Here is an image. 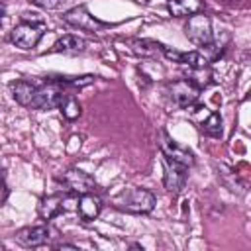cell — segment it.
<instances>
[{
	"mask_svg": "<svg viewBox=\"0 0 251 251\" xmlns=\"http://www.w3.org/2000/svg\"><path fill=\"white\" fill-rule=\"evenodd\" d=\"M112 204L120 212H127V214H149L155 208L157 198L147 188L131 186V188H126V190L118 192L112 198Z\"/></svg>",
	"mask_w": 251,
	"mask_h": 251,
	"instance_id": "6da1fadb",
	"label": "cell"
},
{
	"mask_svg": "<svg viewBox=\"0 0 251 251\" xmlns=\"http://www.w3.org/2000/svg\"><path fill=\"white\" fill-rule=\"evenodd\" d=\"M67 94H69L67 88L57 78H49L45 84L37 86L35 96H33L29 108H35V110H53V108H59V104L63 102V98Z\"/></svg>",
	"mask_w": 251,
	"mask_h": 251,
	"instance_id": "7a4b0ae2",
	"label": "cell"
},
{
	"mask_svg": "<svg viewBox=\"0 0 251 251\" xmlns=\"http://www.w3.org/2000/svg\"><path fill=\"white\" fill-rule=\"evenodd\" d=\"M184 35L188 37L190 43L198 45V47H206L214 41V31H212V20L202 14L196 12L192 16H188V22L184 25Z\"/></svg>",
	"mask_w": 251,
	"mask_h": 251,
	"instance_id": "3957f363",
	"label": "cell"
},
{
	"mask_svg": "<svg viewBox=\"0 0 251 251\" xmlns=\"http://www.w3.org/2000/svg\"><path fill=\"white\" fill-rule=\"evenodd\" d=\"M63 22L69 24V25H73V27H78V29H82V31H86V33H100V31L108 25V24L96 20V18L88 12V8H86L84 4H78V6L71 8V10H67V12L63 14Z\"/></svg>",
	"mask_w": 251,
	"mask_h": 251,
	"instance_id": "277c9868",
	"label": "cell"
},
{
	"mask_svg": "<svg viewBox=\"0 0 251 251\" xmlns=\"http://www.w3.org/2000/svg\"><path fill=\"white\" fill-rule=\"evenodd\" d=\"M43 29H45V25H35V24H29V22H22L10 31V41L20 49L29 51V49L37 47L39 39L43 37Z\"/></svg>",
	"mask_w": 251,
	"mask_h": 251,
	"instance_id": "5b68a950",
	"label": "cell"
},
{
	"mask_svg": "<svg viewBox=\"0 0 251 251\" xmlns=\"http://www.w3.org/2000/svg\"><path fill=\"white\" fill-rule=\"evenodd\" d=\"M159 147H161V153H163V157H165L167 161L176 163V165L186 167V169L194 165V155H192L188 149L180 147L176 141H173V139L167 135V131H161V133H159Z\"/></svg>",
	"mask_w": 251,
	"mask_h": 251,
	"instance_id": "8992f818",
	"label": "cell"
},
{
	"mask_svg": "<svg viewBox=\"0 0 251 251\" xmlns=\"http://www.w3.org/2000/svg\"><path fill=\"white\" fill-rule=\"evenodd\" d=\"M61 182L67 186V190L71 194H76V196L86 194V192H94V188H96L94 178L88 173L80 171V169H69V171H65L61 175Z\"/></svg>",
	"mask_w": 251,
	"mask_h": 251,
	"instance_id": "52a82bcc",
	"label": "cell"
},
{
	"mask_svg": "<svg viewBox=\"0 0 251 251\" xmlns=\"http://www.w3.org/2000/svg\"><path fill=\"white\" fill-rule=\"evenodd\" d=\"M169 94H171V100L178 106V108H184L188 110L196 100H198V94L200 90L186 78H178L175 82L169 84Z\"/></svg>",
	"mask_w": 251,
	"mask_h": 251,
	"instance_id": "ba28073f",
	"label": "cell"
},
{
	"mask_svg": "<svg viewBox=\"0 0 251 251\" xmlns=\"http://www.w3.org/2000/svg\"><path fill=\"white\" fill-rule=\"evenodd\" d=\"M186 167H180L176 163H171L165 159V176L163 184L171 194H180L184 184H186Z\"/></svg>",
	"mask_w": 251,
	"mask_h": 251,
	"instance_id": "9c48e42d",
	"label": "cell"
},
{
	"mask_svg": "<svg viewBox=\"0 0 251 251\" xmlns=\"http://www.w3.org/2000/svg\"><path fill=\"white\" fill-rule=\"evenodd\" d=\"M14 239L22 247H41L49 241V227L47 226H29V227L20 229L14 235Z\"/></svg>",
	"mask_w": 251,
	"mask_h": 251,
	"instance_id": "30bf717a",
	"label": "cell"
},
{
	"mask_svg": "<svg viewBox=\"0 0 251 251\" xmlns=\"http://www.w3.org/2000/svg\"><path fill=\"white\" fill-rule=\"evenodd\" d=\"M102 210V200L100 196H96L94 192H86V194H80L78 200H76V212L80 216L82 222H92L98 218Z\"/></svg>",
	"mask_w": 251,
	"mask_h": 251,
	"instance_id": "8fae6325",
	"label": "cell"
},
{
	"mask_svg": "<svg viewBox=\"0 0 251 251\" xmlns=\"http://www.w3.org/2000/svg\"><path fill=\"white\" fill-rule=\"evenodd\" d=\"M63 200L65 196L63 194H49V196H43L37 204V212L43 220H53L57 218L61 212H65V206H63Z\"/></svg>",
	"mask_w": 251,
	"mask_h": 251,
	"instance_id": "7c38bea8",
	"label": "cell"
},
{
	"mask_svg": "<svg viewBox=\"0 0 251 251\" xmlns=\"http://www.w3.org/2000/svg\"><path fill=\"white\" fill-rule=\"evenodd\" d=\"M86 49V41L78 35H73V33H67L63 37H59L53 45V53H65V55H78Z\"/></svg>",
	"mask_w": 251,
	"mask_h": 251,
	"instance_id": "4fadbf2b",
	"label": "cell"
},
{
	"mask_svg": "<svg viewBox=\"0 0 251 251\" xmlns=\"http://www.w3.org/2000/svg\"><path fill=\"white\" fill-rule=\"evenodd\" d=\"M10 90H12V98L20 106H29L33 96H35L37 84L31 82V80H16V82L10 84Z\"/></svg>",
	"mask_w": 251,
	"mask_h": 251,
	"instance_id": "5bb4252c",
	"label": "cell"
},
{
	"mask_svg": "<svg viewBox=\"0 0 251 251\" xmlns=\"http://www.w3.org/2000/svg\"><path fill=\"white\" fill-rule=\"evenodd\" d=\"M204 0H167V8L175 18H188L200 12Z\"/></svg>",
	"mask_w": 251,
	"mask_h": 251,
	"instance_id": "9a60e30c",
	"label": "cell"
},
{
	"mask_svg": "<svg viewBox=\"0 0 251 251\" xmlns=\"http://www.w3.org/2000/svg\"><path fill=\"white\" fill-rule=\"evenodd\" d=\"M212 76H214V75H212V71H210L208 65H206V67H188L186 73H184V78L190 80L198 90L210 86V84L214 82Z\"/></svg>",
	"mask_w": 251,
	"mask_h": 251,
	"instance_id": "2e32d148",
	"label": "cell"
},
{
	"mask_svg": "<svg viewBox=\"0 0 251 251\" xmlns=\"http://www.w3.org/2000/svg\"><path fill=\"white\" fill-rule=\"evenodd\" d=\"M59 110H61L63 118L69 120V122H75V120L80 116V112H82L80 102H78L76 96H73V94H67V96L63 98V102L59 104Z\"/></svg>",
	"mask_w": 251,
	"mask_h": 251,
	"instance_id": "e0dca14e",
	"label": "cell"
},
{
	"mask_svg": "<svg viewBox=\"0 0 251 251\" xmlns=\"http://www.w3.org/2000/svg\"><path fill=\"white\" fill-rule=\"evenodd\" d=\"M202 131L208 135V137H214V139H220L224 129H222V116L218 112H212L204 122H202Z\"/></svg>",
	"mask_w": 251,
	"mask_h": 251,
	"instance_id": "ac0fdd59",
	"label": "cell"
},
{
	"mask_svg": "<svg viewBox=\"0 0 251 251\" xmlns=\"http://www.w3.org/2000/svg\"><path fill=\"white\" fill-rule=\"evenodd\" d=\"M133 51L141 57H153L157 53H161V45L163 43H157V41H151V39H135L133 43Z\"/></svg>",
	"mask_w": 251,
	"mask_h": 251,
	"instance_id": "d6986e66",
	"label": "cell"
},
{
	"mask_svg": "<svg viewBox=\"0 0 251 251\" xmlns=\"http://www.w3.org/2000/svg\"><path fill=\"white\" fill-rule=\"evenodd\" d=\"M57 80L65 88H82V86L92 84L96 80V76H92V75H84V76H57Z\"/></svg>",
	"mask_w": 251,
	"mask_h": 251,
	"instance_id": "ffe728a7",
	"label": "cell"
},
{
	"mask_svg": "<svg viewBox=\"0 0 251 251\" xmlns=\"http://www.w3.org/2000/svg\"><path fill=\"white\" fill-rule=\"evenodd\" d=\"M29 2L37 8H41V10H63L73 0H29Z\"/></svg>",
	"mask_w": 251,
	"mask_h": 251,
	"instance_id": "44dd1931",
	"label": "cell"
},
{
	"mask_svg": "<svg viewBox=\"0 0 251 251\" xmlns=\"http://www.w3.org/2000/svg\"><path fill=\"white\" fill-rule=\"evenodd\" d=\"M8 194H10V190H8V184H6V176H4V171L0 169V206L8 200Z\"/></svg>",
	"mask_w": 251,
	"mask_h": 251,
	"instance_id": "7402d4cb",
	"label": "cell"
},
{
	"mask_svg": "<svg viewBox=\"0 0 251 251\" xmlns=\"http://www.w3.org/2000/svg\"><path fill=\"white\" fill-rule=\"evenodd\" d=\"M55 249H71V251H76L78 247H76V245H73V243H57V245H55Z\"/></svg>",
	"mask_w": 251,
	"mask_h": 251,
	"instance_id": "603a6c76",
	"label": "cell"
},
{
	"mask_svg": "<svg viewBox=\"0 0 251 251\" xmlns=\"http://www.w3.org/2000/svg\"><path fill=\"white\" fill-rule=\"evenodd\" d=\"M4 16H6V4H4V2H0V25H2Z\"/></svg>",
	"mask_w": 251,
	"mask_h": 251,
	"instance_id": "cb8c5ba5",
	"label": "cell"
},
{
	"mask_svg": "<svg viewBox=\"0 0 251 251\" xmlns=\"http://www.w3.org/2000/svg\"><path fill=\"white\" fill-rule=\"evenodd\" d=\"M226 2H229V4H235V2H239V0H226Z\"/></svg>",
	"mask_w": 251,
	"mask_h": 251,
	"instance_id": "d4e9b609",
	"label": "cell"
}]
</instances>
